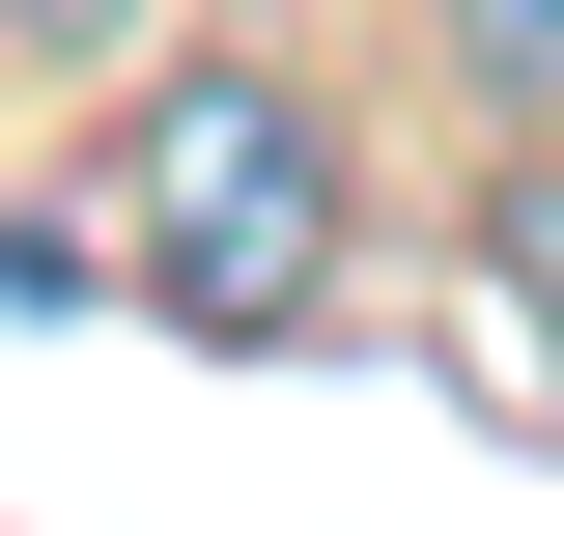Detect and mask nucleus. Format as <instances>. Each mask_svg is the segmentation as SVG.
<instances>
[{
  "instance_id": "1",
  "label": "nucleus",
  "mask_w": 564,
  "mask_h": 536,
  "mask_svg": "<svg viewBox=\"0 0 564 536\" xmlns=\"http://www.w3.org/2000/svg\"><path fill=\"white\" fill-rule=\"evenodd\" d=\"M339 255H367V170H339V114L282 57H170L113 114V282L170 339H226V367H282V339L339 311Z\"/></svg>"
},
{
  "instance_id": "2",
  "label": "nucleus",
  "mask_w": 564,
  "mask_h": 536,
  "mask_svg": "<svg viewBox=\"0 0 564 536\" xmlns=\"http://www.w3.org/2000/svg\"><path fill=\"white\" fill-rule=\"evenodd\" d=\"M423 29H452V85H480L508 141H564V0H423Z\"/></svg>"
},
{
  "instance_id": "3",
  "label": "nucleus",
  "mask_w": 564,
  "mask_h": 536,
  "mask_svg": "<svg viewBox=\"0 0 564 536\" xmlns=\"http://www.w3.org/2000/svg\"><path fill=\"white\" fill-rule=\"evenodd\" d=\"M480 282H508V339H564V141H508V199H480Z\"/></svg>"
},
{
  "instance_id": "4",
  "label": "nucleus",
  "mask_w": 564,
  "mask_h": 536,
  "mask_svg": "<svg viewBox=\"0 0 564 536\" xmlns=\"http://www.w3.org/2000/svg\"><path fill=\"white\" fill-rule=\"evenodd\" d=\"M141 29H170V0H0V57H57V85H113Z\"/></svg>"
}]
</instances>
